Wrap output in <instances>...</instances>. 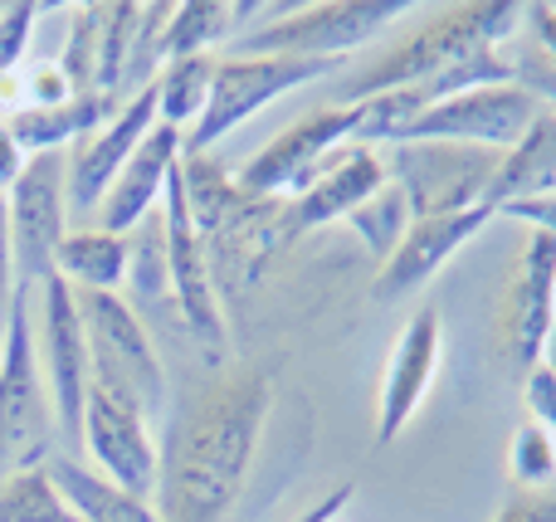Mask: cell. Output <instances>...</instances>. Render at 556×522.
<instances>
[{"mask_svg":"<svg viewBox=\"0 0 556 522\" xmlns=\"http://www.w3.org/2000/svg\"><path fill=\"white\" fill-rule=\"evenodd\" d=\"M274 410V377L264 367H235L211 377L166 420L156 464V518L225 522L240 504Z\"/></svg>","mask_w":556,"mask_h":522,"instance_id":"obj_1","label":"cell"},{"mask_svg":"<svg viewBox=\"0 0 556 522\" xmlns=\"http://www.w3.org/2000/svg\"><path fill=\"white\" fill-rule=\"evenodd\" d=\"M528 5L518 0H469V5H450L420 25L415 35H405L401 44H391L381 59H371L366 68H356L332 103H362V98L391 93V88H415L430 84L434 74H444L450 64L469 59L473 49H503V39L518 35Z\"/></svg>","mask_w":556,"mask_h":522,"instance_id":"obj_2","label":"cell"},{"mask_svg":"<svg viewBox=\"0 0 556 522\" xmlns=\"http://www.w3.org/2000/svg\"><path fill=\"white\" fill-rule=\"evenodd\" d=\"M35 293L15 289L0 322V479L20 469H45L54 459V400L35 357Z\"/></svg>","mask_w":556,"mask_h":522,"instance_id":"obj_3","label":"cell"},{"mask_svg":"<svg viewBox=\"0 0 556 522\" xmlns=\"http://www.w3.org/2000/svg\"><path fill=\"white\" fill-rule=\"evenodd\" d=\"M78 322L88 338V361H93V386H108L142 406L147 420L166 416V367L156 352L147 322L123 303V293H84L74 289Z\"/></svg>","mask_w":556,"mask_h":522,"instance_id":"obj_4","label":"cell"},{"mask_svg":"<svg viewBox=\"0 0 556 522\" xmlns=\"http://www.w3.org/2000/svg\"><path fill=\"white\" fill-rule=\"evenodd\" d=\"M346 59H293V54H230L215 59V84L211 103H205L201 123L186 132V156L211 152L220 137H230L240 123H250L254 113H264L283 93L327 78L332 68H342Z\"/></svg>","mask_w":556,"mask_h":522,"instance_id":"obj_5","label":"cell"},{"mask_svg":"<svg viewBox=\"0 0 556 522\" xmlns=\"http://www.w3.org/2000/svg\"><path fill=\"white\" fill-rule=\"evenodd\" d=\"M556 328V234L532 230L493 303V357L513 381L542 367Z\"/></svg>","mask_w":556,"mask_h":522,"instance_id":"obj_6","label":"cell"},{"mask_svg":"<svg viewBox=\"0 0 556 522\" xmlns=\"http://www.w3.org/2000/svg\"><path fill=\"white\" fill-rule=\"evenodd\" d=\"M362 127H366V103L317 107V113H307L288 132H278L264 152H254L235 186L244 195H254V201H293V195H303L323 176L327 156L362 137Z\"/></svg>","mask_w":556,"mask_h":522,"instance_id":"obj_7","label":"cell"},{"mask_svg":"<svg viewBox=\"0 0 556 522\" xmlns=\"http://www.w3.org/2000/svg\"><path fill=\"white\" fill-rule=\"evenodd\" d=\"M410 15V0H317L283 10L264 29H254L240 54H293V59H352V49Z\"/></svg>","mask_w":556,"mask_h":522,"instance_id":"obj_8","label":"cell"},{"mask_svg":"<svg viewBox=\"0 0 556 522\" xmlns=\"http://www.w3.org/2000/svg\"><path fill=\"white\" fill-rule=\"evenodd\" d=\"M498 162L503 152L459 142H401L386 152V171L410 201V215H459L489 205Z\"/></svg>","mask_w":556,"mask_h":522,"instance_id":"obj_9","label":"cell"},{"mask_svg":"<svg viewBox=\"0 0 556 522\" xmlns=\"http://www.w3.org/2000/svg\"><path fill=\"white\" fill-rule=\"evenodd\" d=\"M186 156V152H181ZM162 225H166V264H172V293H176V313L181 328L201 342V352L211 361H225L230 338H225V313H220V289H215V269H211V250H205L201 230L191 220L186 205V181H181V162L172 166L162 191Z\"/></svg>","mask_w":556,"mask_h":522,"instance_id":"obj_10","label":"cell"},{"mask_svg":"<svg viewBox=\"0 0 556 522\" xmlns=\"http://www.w3.org/2000/svg\"><path fill=\"white\" fill-rule=\"evenodd\" d=\"M35 357L45 391L54 400V420L64 440H84V406L93 386V361H88V338L78 322L74 289L64 279H45L35 289Z\"/></svg>","mask_w":556,"mask_h":522,"instance_id":"obj_11","label":"cell"},{"mask_svg":"<svg viewBox=\"0 0 556 522\" xmlns=\"http://www.w3.org/2000/svg\"><path fill=\"white\" fill-rule=\"evenodd\" d=\"M10 240H15V289L35 293L54 279V254L68 234V171L64 152H39L10 186Z\"/></svg>","mask_w":556,"mask_h":522,"instance_id":"obj_12","label":"cell"},{"mask_svg":"<svg viewBox=\"0 0 556 522\" xmlns=\"http://www.w3.org/2000/svg\"><path fill=\"white\" fill-rule=\"evenodd\" d=\"M538 113H542V103L518 84L469 88L459 98H444V103L425 107L401 132V142H459V147L508 152V147H518V137L528 132Z\"/></svg>","mask_w":556,"mask_h":522,"instance_id":"obj_13","label":"cell"},{"mask_svg":"<svg viewBox=\"0 0 556 522\" xmlns=\"http://www.w3.org/2000/svg\"><path fill=\"white\" fill-rule=\"evenodd\" d=\"M78 445L98 459V474L113 479L127 494L156 498V464H162V440H156L152 420L142 416V406H132L127 396L108 386H88L84 406V440Z\"/></svg>","mask_w":556,"mask_h":522,"instance_id":"obj_14","label":"cell"},{"mask_svg":"<svg viewBox=\"0 0 556 522\" xmlns=\"http://www.w3.org/2000/svg\"><path fill=\"white\" fill-rule=\"evenodd\" d=\"M444 357V318L434 303H425L401 332H395L391 352H386L381 371V396H376V445H395L401 430L420 416L425 396H430L434 377H440Z\"/></svg>","mask_w":556,"mask_h":522,"instance_id":"obj_15","label":"cell"},{"mask_svg":"<svg viewBox=\"0 0 556 522\" xmlns=\"http://www.w3.org/2000/svg\"><path fill=\"white\" fill-rule=\"evenodd\" d=\"M156 127V88H142L137 98H127L113 117H108L98 132L78 137L64 156V171H68V215L93 225L98 201L108 195V186L117 181L132 152L142 147V137Z\"/></svg>","mask_w":556,"mask_h":522,"instance_id":"obj_16","label":"cell"},{"mask_svg":"<svg viewBox=\"0 0 556 522\" xmlns=\"http://www.w3.org/2000/svg\"><path fill=\"white\" fill-rule=\"evenodd\" d=\"M493 205H479V211H459V215H415L405 240L395 244V254L376 269V283H371V298L376 303H395L405 298L410 289L430 283L454 254L464 250L469 240H479L493 220Z\"/></svg>","mask_w":556,"mask_h":522,"instance_id":"obj_17","label":"cell"},{"mask_svg":"<svg viewBox=\"0 0 556 522\" xmlns=\"http://www.w3.org/2000/svg\"><path fill=\"white\" fill-rule=\"evenodd\" d=\"M391 181V171H386V156L376 152V147H342V152L327 156L323 176H317L313 186H307L303 195H293L283 211V240L293 244L298 234H313L323 230V225L332 220H346L352 211H362L366 201H371L381 186Z\"/></svg>","mask_w":556,"mask_h":522,"instance_id":"obj_18","label":"cell"},{"mask_svg":"<svg viewBox=\"0 0 556 522\" xmlns=\"http://www.w3.org/2000/svg\"><path fill=\"white\" fill-rule=\"evenodd\" d=\"M181 152H186V137L176 132V127L156 123L152 132L142 137V147L132 152V162H127L123 171H117V181L108 186V195L98 201V215H93L98 230H108V234L137 230V225L162 205L166 176H172V166L181 162Z\"/></svg>","mask_w":556,"mask_h":522,"instance_id":"obj_19","label":"cell"},{"mask_svg":"<svg viewBox=\"0 0 556 522\" xmlns=\"http://www.w3.org/2000/svg\"><path fill=\"white\" fill-rule=\"evenodd\" d=\"M123 303L147 322V332H152V322H162V318H181V313H176V293H172V264H166L162 205H156L137 230H127Z\"/></svg>","mask_w":556,"mask_h":522,"instance_id":"obj_20","label":"cell"},{"mask_svg":"<svg viewBox=\"0 0 556 522\" xmlns=\"http://www.w3.org/2000/svg\"><path fill=\"white\" fill-rule=\"evenodd\" d=\"M117 107L123 103H113V98H103V93H74L68 103H54V107H15V113L5 117V127L15 132V142L25 147V156L64 152L78 137L98 132Z\"/></svg>","mask_w":556,"mask_h":522,"instance_id":"obj_21","label":"cell"},{"mask_svg":"<svg viewBox=\"0 0 556 522\" xmlns=\"http://www.w3.org/2000/svg\"><path fill=\"white\" fill-rule=\"evenodd\" d=\"M547 191H556V113L542 107L528 132L518 137V147L503 152L489 205L503 211V205L532 201V195H547Z\"/></svg>","mask_w":556,"mask_h":522,"instance_id":"obj_22","label":"cell"},{"mask_svg":"<svg viewBox=\"0 0 556 522\" xmlns=\"http://www.w3.org/2000/svg\"><path fill=\"white\" fill-rule=\"evenodd\" d=\"M49 479H54V488L64 494V504L78 513V522H162L156 518V504L127 494L113 479H103L98 469H84L68 455L49 459Z\"/></svg>","mask_w":556,"mask_h":522,"instance_id":"obj_23","label":"cell"},{"mask_svg":"<svg viewBox=\"0 0 556 522\" xmlns=\"http://www.w3.org/2000/svg\"><path fill=\"white\" fill-rule=\"evenodd\" d=\"M54 273L84 293H123L127 279V234H108L98 225H78L54 254Z\"/></svg>","mask_w":556,"mask_h":522,"instance_id":"obj_24","label":"cell"},{"mask_svg":"<svg viewBox=\"0 0 556 522\" xmlns=\"http://www.w3.org/2000/svg\"><path fill=\"white\" fill-rule=\"evenodd\" d=\"M260 10L264 5H250V0H181V5H172L166 29H162V64L211 54L230 29H240Z\"/></svg>","mask_w":556,"mask_h":522,"instance_id":"obj_25","label":"cell"},{"mask_svg":"<svg viewBox=\"0 0 556 522\" xmlns=\"http://www.w3.org/2000/svg\"><path fill=\"white\" fill-rule=\"evenodd\" d=\"M211 84H215V54H191V59H172L156 74V123L191 132L201 123L205 103H211Z\"/></svg>","mask_w":556,"mask_h":522,"instance_id":"obj_26","label":"cell"},{"mask_svg":"<svg viewBox=\"0 0 556 522\" xmlns=\"http://www.w3.org/2000/svg\"><path fill=\"white\" fill-rule=\"evenodd\" d=\"M137 25H142V5L137 0H113L103 5V29H98V93L127 103V64H132Z\"/></svg>","mask_w":556,"mask_h":522,"instance_id":"obj_27","label":"cell"},{"mask_svg":"<svg viewBox=\"0 0 556 522\" xmlns=\"http://www.w3.org/2000/svg\"><path fill=\"white\" fill-rule=\"evenodd\" d=\"M410 220H415V215H410V201L401 195V186H395V181H386L381 191H376L371 201L362 205V211L346 215L342 225H352V234L366 244V250H371V259L386 264V259L395 254V244L405 240Z\"/></svg>","mask_w":556,"mask_h":522,"instance_id":"obj_28","label":"cell"},{"mask_svg":"<svg viewBox=\"0 0 556 522\" xmlns=\"http://www.w3.org/2000/svg\"><path fill=\"white\" fill-rule=\"evenodd\" d=\"M0 522H78V513L64 504L45 464L0 479Z\"/></svg>","mask_w":556,"mask_h":522,"instance_id":"obj_29","label":"cell"},{"mask_svg":"<svg viewBox=\"0 0 556 522\" xmlns=\"http://www.w3.org/2000/svg\"><path fill=\"white\" fill-rule=\"evenodd\" d=\"M98 29H103V5H74L64 54H59V68L74 84V93H98Z\"/></svg>","mask_w":556,"mask_h":522,"instance_id":"obj_30","label":"cell"},{"mask_svg":"<svg viewBox=\"0 0 556 522\" xmlns=\"http://www.w3.org/2000/svg\"><path fill=\"white\" fill-rule=\"evenodd\" d=\"M508 479L518 488H556V440L542 425L522 420L508 445Z\"/></svg>","mask_w":556,"mask_h":522,"instance_id":"obj_31","label":"cell"},{"mask_svg":"<svg viewBox=\"0 0 556 522\" xmlns=\"http://www.w3.org/2000/svg\"><path fill=\"white\" fill-rule=\"evenodd\" d=\"M45 15V5L35 0H15V5H0V78L20 74L29 54V35H35V20Z\"/></svg>","mask_w":556,"mask_h":522,"instance_id":"obj_32","label":"cell"},{"mask_svg":"<svg viewBox=\"0 0 556 522\" xmlns=\"http://www.w3.org/2000/svg\"><path fill=\"white\" fill-rule=\"evenodd\" d=\"M74 98V84L64 78L59 59H25L20 68V107H54Z\"/></svg>","mask_w":556,"mask_h":522,"instance_id":"obj_33","label":"cell"},{"mask_svg":"<svg viewBox=\"0 0 556 522\" xmlns=\"http://www.w3.org/2000/svg\"><path fill=\"white\" fill-rule=\"evenodd\" d=\"M522 406H528V420L542 425L556 440V377L547 367H532L522 377Z\"/></svg>","mask_w":556,"mask_h":522,"instance_id":"obj_34","label":"cell"},{"mask_svg":"<svg viewBox=\"0 0 556 522\" xmlns=\"http://www.w3.org/2000/svg\"><path fill=\"white\" fill-rule=\"evenodd\" d=\"M493 522H556V488H513Z\"/></svg>","mask_w":556,"mask_h":522,"instance_id":"obj_35","label":"cell"},{"mask_svg":"<svg viewBox=\"0 0 556 522\" xmlns=\"http://www.w3.org/2000/svg\"><path fill=\"white\" fill-rule=\"evenodd\" d=\"M498 215H508V220H522L528 230L556 234V191H547V195H532V201H518V205H503Z\"/></svg>","mask_w":556,"mask_h":522,"instance_id":"obj_36","label":"cell"},{"mask_svg":"<svg viewBox=\"0 0 556 522\" xmlns=\"http://www.w3.org/2000/svg\"><path fill=\"white\" fill-rule=\"evenodd\" d=\"M15 298V240H10V201L0 191V318Z\"/></svg>","mask_w":556,"mask_h":522,"instance_id":"obj_37","label":"cell"},{"mask_svg":"<svg viewBox=\"0 0 556 522\" xmlns=\"http://www.w3.org/2000/svg\"><path fill=\"white\" fill-rule=\"evenodd\" d=\"M522 25L532 29V39H538L542 54L556 59V5H552V0H532L528 15H522Z\"/></svg>","mask_w":556,"mask_h":522,"instance_id":"obj_38","label":"cell"},{"mask_svg":"<svg viewBox=\"0 0 556 522\" xmlns=\"http://www.w3.org/2000/svg\"><path fill=\"white\" fill-rule=\"evenodd\" d=\"M352 498H356V484H337L332 494H323L307 513H298L293 522H332V518H342L346 508H352Z\"/></svg>","mask_w":556,"mask_h":522,"instance_id":"obj_39","label":"cell"},{"mask_svg":"<svg viewBox=\"0 0 556 522\" xmlns=\"http://www.w3.org/2000/svg\"><path fill=\"white\" fill-rule=\"evenodd\" d=\"M25 162H29V156H25V147L15 142V132H10L5 123H0V191H5V195H10V186L20 181V171H25Z\"/></svg>","mask_w":556,"mask_h":522,"instance_id":"obj_40","label":"cell"},{"mask_svg":"<svg viewBox=\"0 0 556 522\" xmlns=\"http://www.w3.org/2000/svg\"><path fill=\"white\" fill-rule=\"evenodd\" d=\"M542 367L556 377V328H552V338H547V352H542Z\"/></svg>","mask_w":556,"mask_h":522,"instance_id":"obj_41","label":"cell"},{"mask_svg":"<svg viewBox=\"0 0 556 522\" xmlns=\"http://www.w3.org/2000/svg\"><path fill=\"white\" fill-rule=\"evenodd\" d=\"M332 522H346V518H332Z\"/></svg>","mask_w":556,"mask_h":522,"instance_id":"obj_42","label":"cell"}]
</instances>
